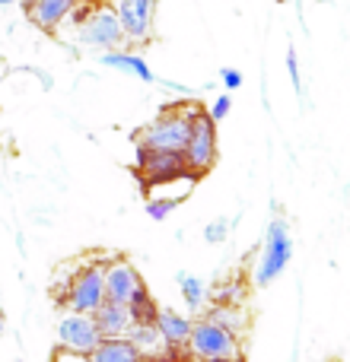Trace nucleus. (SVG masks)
Instances as JSON below:
<instances>
[{"mask_svg":"<svg viewBox=\"0 0 350 362\" xmlns=\"http://www.w3.org/2000/svg\"><path fill=\"white\" fill-rule=\"evenodd\" d=\"M99 64L102 67H112V70H121V74H131L144 83H157L159 76L150 70V64L144 61L140 54H134L131 48H118V51H102L99 54Z\"/></svg>","mask_w":350,"mask_h":362,"instance_id":"nucleus-13","label":"nucleus"},{"mask_svg":"<svg viewBox=\"0 0 350 362\" xmlns=\"http://www.w3.org/2000/svg\"><path fill=\"white\" fill-rule=\"evenodd\" d=\"M128 340L134 344V350L140 353L144 362H163L172 353L169 344L159 337V331L153 325H134L131 331H128Z\"/></svg>","mask_w":350,"mask_h":362,"instance_id":"nucleus-15","label":"nucleus"},{"mask_svg":"<svg viewBox=\"0 0 350 362\" xmlns=\"http://www.w3.org/2000/svg\"><path fill=\"white\" fill-rule=\"evenodd\" d=\"M86 359L89 362H144L128 337H102L99 346Z\"/></svg>","mask_w":350,"mask_h":362,"instance_id":"nucleus-16","label":"nucleus"},{"mask_svg":"<svg viewBox=\"0 0 350 362\" xmlns=\"http://www.w3.org/2000/svg\"><path fill=\"white\" fill-rule=\"evenodd\" d=\"M220 83L226 86V93H236V89L242 86V70H236V67H223V70H220Z\"/></svg>","mask_w":350,"mask_h":362,"instance_id":"nucleus-25","label":"nucleus"},{"mask_svg":"<svg viewBox=\"0 0 350 362\" xmlns=\"http://www.w3.org/2000/svg\"><path fill=\"white\" fill-rule=\"evenodd\" d=\"M230 112H232V95H230V93H220L217 99L210 102V108H207V115H210V118L217 121V124H220V121L230 118Z\"/></svg>","mask_w":350,"mask_h":362,"instance_id":"nucleus-24","label":"nucleus"},{"mask_svg":"<svg viewBox=\"0 0 350 362\" xmlns=\"http://www.w3.org/2000/svg\"><path fill=\"white\" fill-rule=\"evenodd\" d=\"M51 362H89L86 356H80V353H67V350H57L55 353V359Z\"/></svg>","mask_w":350,"mask_h":362,"instance_id":"nucleus-26","label":"nucleus"},{"mask_svg":"<svg viewBox=\"0 0 350 362\" xmlns=\"http://www.w3.org/2000/svg\"><path fill=\"white\" fill-rule=\"evenodd\" d=\"M181 200L175 197H163V194H150V200H147V216L157 219V223H163V219H169V213L179 206Z\"/></svg>","mask_w":350,"mask_h":362,"instance_id":"nucleus-20","label":"nucleus"},{"mask_svg":"<svg viewBox=\"0 0 350 362\" xmlns=\"http://www.w3.org/2000/svg\"><path fill=\"white\" fill-rule=\"evenodd\" d=\"M134 172H137L140 185L147 191L163 187L169 181H179L181 175H188L185 169V156L181 153H166V150H147V146L134 144Z\"/></svg>","mask_w":350,"mask_h":362,"instance_id":"nucleus-7","label":"nucleus"},{"mask_svg":"<svg viewBox=\"0 0 350 362\" xmlns=\"http://www.w3.org/2000/svg\"><path fill=\"white\" fill-rule=\"evenodd\" d=\"M77 6H80V0H35V6H32L26 16H29V23L35 25V29L57 32L70 16H74Z\"/></svg>","mask_w":350,"mask_h":362,"instance_id":"nucleus-11","label":"nucleus"},{"mask_svg":"<svg viewBox=\"0 0 350 362\" xmlns=\"http://www.w3.org/2000/svg\"><path fill=\"white\" fill-rule=\"evenodd\" d=\"M188 131H191V118H188V102H175L163 105L159 115L144 124L140 131L131 134V140L147 150H166V153H181L188 144Z\"/></svg>","mask_w":350,"mask_h":362,"instance_id":"nucleus-3","label":"nucleus"},{"mask_svg":"<svg viewBox=\"0 0 350 362\" xmlns=\"http://www.w3.org/2000/svg\"><path fill=\"white\" fill-rule=\"evenodd\" d=\"M153 327H157L159 337L169 344V350H181V346L188 344V337H191L194 318H191V315L175 312V308H159V315H157V321H153Z\"/></svg>","mask_w":350,"mask_h":362,"instance_id":"nucleus-12","label":"nucleus"},{"mask_svg":"<svg viewBox=\"0 0 350 362\" xmlns=\"http://www.w3.org/2000/svg\"><path fill=\"white\" fill-rule=\"evenodd\" d=\"M128 308H131V321H134V325H153V321H157V315H159L157 299L150 296V289H147V286L140 289L131 302H128Z\"/></svg>","mask_w":350,"mask_h":362,"instance_id":"nucleus-19","label":"nucleus"},{"mask_svg":"<svg viewBox=\"0 0 350 362\" xmlns=\"http://www.w3.org/2000/svg\"><path fill=\"white\" fill-rule=\"evenodd\" d=\"M77 42L86 45V48H99V51H118L125 48V32H121V23L115 16L112 6H89L86 16L77 23L74 29Z\"/></svg>","mask_w":350,"mask_h":362,"instance_id":"nucleus-6","label":"nucleus"},{"mask_svg":"<svg viewBox=\"0 0 350 362\" xmlns=\"http://www.w3.org/2000/svg\"><path fill=\"white\" fill-rule=\"evenodd\" d=\"M93 318H96V327H99L102 337H128V331L134 327L131 308L118 305V302H108V299L96 308Z\"/></svg>","mask_w":350,"mask_h":362,"instance_id":"nucleus-14","label":"nucleus"},{"mask_svg":"<svg viewBox=\"0 0 350 362\" xmlns=\"http://www.w3.org/2000/svg\"><path fill=\"white\" fill-rule=\"evenodd\" d=\"M290 261H293V235H290V226L283 216H274L264 229V242L258 251V261L252 267V283L258 289H268L271 283H277L287 274Z\"/></svg>","mask_w":350,"mask_h":362,"instance_id":"nucleus-2","label":"nucleus"},{"mask_svg":"<svg viewBox=\"0 0 350 362\" xmlns=\"http://www.w3.org/2000/svg\"><path fill=\"white\" fill-rule=\"evenodd\" d=\"M185 350L198 362H242V344H239L236 334L223 331L220 325H213L207 318L194 321Z\"/></svg>","mask_w":350,"mask_h":362,"instance_id":"nucleus-5","label":"nucleus"},{"mask_svg":"<svg viewBox=\"0 0 350 362\" xmlns=\"http://www.w3.org/2000/svg\"><path fill=\"white\" fill-rule=\"evenodd\" d=\"M204 318L213 321V325H220L223 331L236 334V337H242L245 327H249V315L242 312V305H210Z\"/></svg>","mask_w":350,"mask_h":362,"instance_id":"nucleus-18","label":"nucleus"},{"mask_svg":"<svg viewBox=\"0 0 350 362\" xmlns=\"http://www.w3.org/2000/svg\"><path fill=\"white\" fill-rule=\"evenodd\" d=\"M242 296H245V289H242V283H223V286L217 289V296H213V305H242Z\"/></svg>","mask_w":350,"mask_h":362,"instance_id":"nucleus-22","label":"nucleus"},{"mask_svg":"<svg viewBox=\"0 0 350 362\" xmlns=\"http://www.w3.org/2000/svg\"><path fill=\"white\" fill-rule=\"evenodd\" d=\"M144 276L125 257H115V261H106V299L118 302V305H128L134 296L144 289Z\"/></svg>","mask_w":350,"mask_h":362,"instance_id":"nucleus-10","label":"nucleus"},{"mask_svg":"<svg viewBox=\"0 0 350 362\" xmlns=\"http://www.w3.org/2000/svg\"><path fill=\"white\" fill-rule=\"evenodd\" d=\"M188 118H191V131H188V144L181 150L185 156V169L191 175L204 178L213 169L220 156V140H217V121L207 115V108L201 102H188Z\"/></svg>","mask_w":350,"mask_h":362,"instance_id":"nucleus-4","label":"nucleus"},{"mask_svg":"<svg viewBox=\"0 0 350 362\" xmlns=\"http://www.w3.org/2000/svg\"><path fill=\"white\" fill-rule=\"evenodd\" d=\"M19 0H0V6H16Z\"/></svg>","mask_w":350,"mask_h":362,"instance_id":"nucleus-29","label":"nucleus"},{"mask_svg":"<svg viewBox=\"0 0 350 362\" xmlns=\"http://www.w3.org/2000/svg\"><path fill=\"white\" fill-rule=\"evenodd\" d=\"M106 302V261L80 264L57 289V305L74 315H96Z\"/></svg>","mask_w":350,"mask_h":362,"instance_id":"nucleus-1","label":"nucleus"},{"mask_svg":"<svg viewBox=\"0 0 350 362\" xmlns=\"http://www.w3.org/2000/svg\"><path fill=\"white\" fill-rule=\"evenodd\" d=\"M55 334H57V350L80 353V356H89L102 340L93 315H74V312H64L57 318Z\"/></svg>","mask_w":350,"mask_h":362,"instance_id":"nucleus-9","label":"nucleus"},{"mask_svg":"<svg viewBox=\"0 0 350 362\" xmlns=\"http://www.w3.org/2000/svg\"><path fill=\"white\" fill-rule=\"evenodd\" d=\"M287 76H290V86H293L296 95H303V67H300V54L293 48L287 51Z\"/></svg>","mask_w":350,"mask_h":362,"instance_id":"nucleus-23","label":"nucleus"},{"mask_svg":"<svg viewBox=\"0 0 350 362\" xmlns=\"http://www.w3.org/2000/svg\"><path fill=\"white\" fill-rule=\"evenodd\" d=\"M159 0H112V10L125 32V45H147L153 38Z\"/></svg>","mask_w":350,"mask_h":362,"instance_id":"nucleus-8","label":"nucleus"},{"mask_svg":"<svg viewBox=\"0 0 350 362\" xmlns=\"http://www.w3.org/2000/svg\"><path fill=\"white\" fill-rule=\"evenodd\" d=\"M19 6H23V10H26V13H29V10H32V6H35V0H19Z\"/></svg>","mask_w":350,"mask_h":362,"instance_id":"nucleus-27","label":"nucleus"},{"mask_svg":"<svg viewBox=\"0 0 350 362\" xmlns=\"http://www.w3.org/2000/svg\"><path fill=\"white\" fill-rule=\"evenodd\" d=\"M232 226H236V219H226V216H217V219H210V223L204 226V242L207 245H223L226 238H230V232H232Z\"/></svg>","mask_w":350,"mask_h":362,"instance_id":"nucleus-21","label":"nucleus"},{"mask_svg":"<svg viewBox=\"0 0 350 362\" xmlns=\"http://www.w3.org/2000/svg\"><path fill=\"white\" fill-rule=\"evenodd\" d=\"M6 331V315H4V308H0V334Z\"/></svg>","mask_w":350,"mask_h":362,"instance_id":"nucleus-28","label":"nucleus"},{"mask_svg":"<svg viewBox=\"0 0 350 362\" xmlns=\"http://www.w3.org/2000/svg\"><path fill=\"white\" fill-rule=\"evenodd\" d=\"M175 283H179V289H181V299H185L188 312H201V308L207 305L210 289H207V283L201 280V276L188 274V270H179V274H175Z\"/></svg>","mask_w":350,"mask_h":362,"instance_id":"nucleus-17","label":"nucleus"}]
</instances>
